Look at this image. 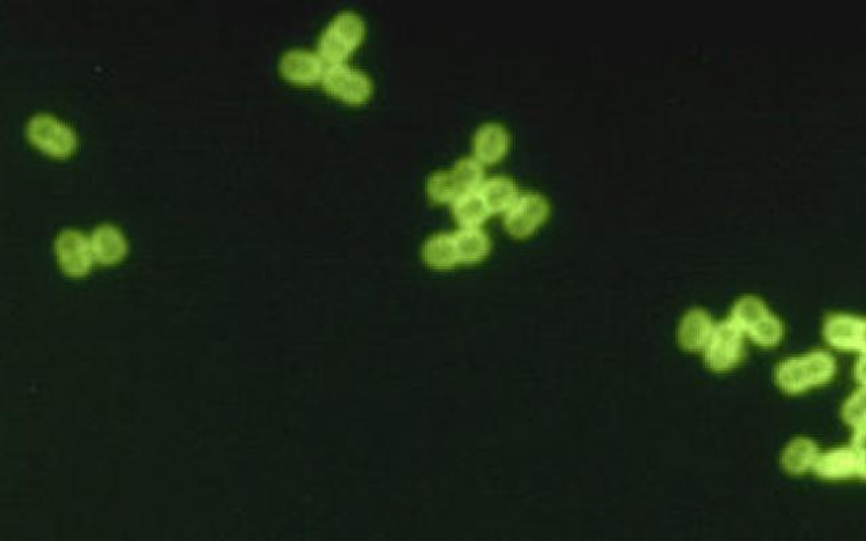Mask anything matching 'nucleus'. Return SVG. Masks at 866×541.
Listing matches in <instances>:
<instances>
[{"mask_svg": "<svg viewBox=\"0 0 866 541\" xmlns=\"http://www.w3.org/2000/svg\"><path fill=\"white\" fill-rule=\"evenodd\" d=\"M819 456V445L807 437H797L785 447L781 463L784 470L792 475H804L814 468Z\"/></svg>", "mask_w": 866, "mask_h": 541, "instance_id": "dca6fc26", "label": "nucleus"}, {"mask_svg": "<svg viewBox=\"0 0 866 541\" xmlns=\"http://www.w3.org/2000/svg\"><path fill=\"white\" fill-rule=\"evenodd\" d=\"M473 145L478 160L493 164L507 155L511 134L498 122H485L475 130Z\"/></svg>", "mask_w": 866, "mask_h": 541, "instance_id": "f8f14e48", "label": "nucleus"}, {"mask_svg": "<svg viewBox=\"0 0 866 541\" xmlns=\"http://www.w3.org/2000/svg\"><path fill=\"white\" fill-rule=\"evenodd\" d=\"M429 197L435 202L446 203L454 201L461 194L451 170L433 172L427 183Z\"/></svg>", "mask_w": 866, "mask_h": 541, "instance_id": "412c9836", "label": "nucleus"}, {"mask_svg": "<svg viewBox=\"0 0 866 541\" xmlns=\"http://www.w3.org/2000/svg\"><path fill=\"white\" fill-rule=\"evenodd\" d=\"M57 259L68 274L80 276L87 274L95 260L90 239L76 229H65L56 239Z\"/></svg>", "mask_w": 866, "mask_h": 541, "instance_id": "1a4fd4ad", "label": "nucleus"}, {"mask_svg": "<svg viewBox=\"0 0 866 541\" xmlns=\"http://www.w3.org/2000/svg\"><path fill=\"white\" fill-rule=\"evenodd\" d=\"M425 262L438 270H448L459 262L457 244L454 233L442 232L433 234L425 241L423 247Z\"/></svg>", "mask_w": 866, "mask_h": 541, "instance_id": "a211bd4d", "label": "nucleus"}, {"mask_svg": "<svg viewBox=\"0 0 866 541\" xmlns=\"http://www.w3.org/2000/svg\"><path fill=\"white\" fill-rule=\"evenodd\" d=\"M731 320L754 343L772 348L784 339L783 321L770 312L766 303L756 295H743L731 310Z\"/></svg>", "mask_w": 866, "mask_h": 541, "instance_id": "f03ea898", "label": "nucleus"}, {"mask_svg": "<svg viewBox=\"0 0 866 541\" xmlns=\"http://www.w3.org/2000/svg\"><path fill=\"white\" fill-rule=\"evenodd\" d=\"M714 325L711 314L707 310L699 308L689 310L678 326V344L684 351H703Z\"/></svg>", "mask_w": 866, "mask_h": 541, "instance_id": "ddd939ff", "label": "nucleus"}, {"mask_svg": "<svg viewBox=\"0 0 866 541\" xmlns=\"http://www.w3.org/2000/svg\"><path fill=\"white\" fill-rule=\"evenodd\" d=\"M452 213L462 226H480L488 220L492 211L482 198L480 191L471 190L459 194L452 203Z\"/></svg>", "mask_w": 866, "mask_h": 541, "instance_id": "6ab92c4d", "label": "nucleus"}, {"mask_svg": "<svg viewBox=\"0 0 866 541\" xmlns=\"http://www.w3.org/2000/svg\"><path fill=\"white\" fill-rule=\"evenodd\" d=\"M26 132L34 145L53 156L70 155L78 143L74 129L52 114H34Z\"/></svg>", "mask_w": 866, "mask_h": 541, "instance_id": "39448f33", "label": "nucleus"}, {"mask_svg": "<svg viewBox=\"0 0 866 541\" xmlns=\"http://www.w3.org/2000/svg\"><path fill=\"white\" fill-rule=\"evenodd\" d=\"M842 418L843 421L846 422V424L854 428V432L865 431L864 387H861V389L856 391V393H854L852 397L846 399V402L845 404H843L842 408Z\"/></svg>", "mask_w": 866, "mask_h": 541, "instance_id": "4be33fe9", "label": "nucleus"}, {"mask_svg": "<svg viewBox=\"0 0 866 541\" xmlns=\"http://www.w3.org/2000/svg\"><path fill=\"white\" fill-rule=\"evenodd\" d=\"M478 191L492 213L507 211L519 195V188H517L515 180L505 175L490 176L481 183Z\"/></svg>", "mask_w": 866, "mask_h": 541, "instance_id": "f3484780", "label": "nucleus"}, {"mask_svg": "<svg viewBox=\"0 0 866 541\" xmlns=\"http://www.w3.org/2000/svg\"><path fill=\"white\" fill-rule=\"evenodd\" d=\"M743 332L731 318L714 325L704 347V362L712 371L726 372L741 363Z\"/></svg>", "mask_w": 866, "mask_h": 541, "instance_id": "20e7f679", "label": "nucleus"}, {"mask_svg": "<svg viewBox=\"0 0 866 541\" xmlns=\"http://www.w3.org/2000/svg\"><path fill=\"white\" fill-rule=\"evenodd\" d=\"M459 262L478 263L489 255L492 248L489 234L480 226H462L454 233Z\"/></svg>", "mask_w": 866, "mask_h": 541, "instance_id": "2eb2a0df", "label": "nucleus"}, {"mask_svg": "<svg viewBox=\"0 0 866 541\" xmlns=\"http://www.w3.org/2000/svg\"><path fill=\"white\" fill-rule=\"evenodd\" d=\"M837 374V360L823 349L781 362L774 371V381L784 393H806L814 387L825 386Z\"/></svg>", "mask_w": 866, "mask_h": 541, "instance_id": "f257e3e1", "label": "nucleus"}, {"mask_svg": "<svg viewBox=\"0 0 866 541\" xmlns=\"http://www.w3.org/2000/svg\"><path fill=\"white\" fill-rule=\"evenodd\" d=\"M321 79L327 91L350 103H362L373 92L370 76L347 63L329 65Z\"/></svg>", "mask_w": 866, "mask_h": 541, "instance_id": "0eeeda50", "label": "nucleus"}, {"mask_svg": "<svg viewBox=\"0 0 866 541\" xmlns=\"http://www.w3.org/2000/svg\"><path fill=\"white\" fill-rule=\"evenodd\" d=\"M279 67L282 74L294 83H314L323 78L324 74L323 59L309 49H289L283 53Z\"/></svg>", "mask_w": 866, "mask_h": 541, "instance_id": "9b49d317", "label": "nucleus"}, {"mask_svg": "<svg viewBox=\"0 0 866 541\" xmlns=\"http://www.w3.org/2000/svg\"><path fill=\"white\" fill-rule=\"evenodd\" d=\"M90 243L95 259L105 264L118 262L128 249L124 233L111 224L97 226L91 233Z\"/></svg>", "mask_w": 866, "mask_h": 541, "instance_id": "4468645a", "label": "nucleus"}, {"mask_svg": "<svg viewBox=\"0 0 866 541\" xmlns=\"http://www.w3.org/2000/svg\"><path fill=\"white\" fill-rule=\"evenodd\" d=\"M549 213L550 203L543 194L524 191L505 211L504 225L512 236L527 237L546 221Z\"/></svg>", "mask_w": 866, "mask_h": 541, "instance_id": "423d86ee", "label": "nucleus"}, {"mask_svg": "<svg viewBox=\"0 0 866 541\" xmlns=\"http://www.w3.org/2000/svg\"><path fill=\"white\" fill-rule=\"evenodd\" d=\"M451 172L461 194L466 193V191L478 190L485 178V168L477 157H462L454 164Z\"/></svg>", "mask_w": 866, "mask_h": 541, "instance_id": "aec40b11", "label": "nucleus"}, {"mask_svg": "<svg viewBox=\"0 0 866 541\" xmlns=\"http://www.w3.org/2000/svg\"><path fill=\"white\" fill-rule=\"evenodd\" d=\"M812 471L826 481H846L865 477V451L839 447L819 454Z\"/></svg>", "mask_w": 866, "mask_h": 541, "instance_id": "6e6552de", "label": "nucleus"}, {"mask_svg": "<svg viewBox=\"0 0 866 541\" xmlns=\"http://www.w3.org/2000/svg\"><path fill=\"white\" fill-rule=\"evenodd\" d=\"M823 336L827 344L846 352H865V321L848 313H834L826 318Z\"/></svg>", "mask_w": 866, "mask_h": 541, "instance_id": "9d476101", "label": "nucleus"}, {"mask_svg": "<svg viewBox=\"0 0 866 541\" xmlns=\"http://www.w3.org/2000/svg\"><path fill=\"white\" fill-rule=\"evenodd\" d=\"M366 33V23L352 10L340 11L328 23L318 40L321 59L331 64L344 63L354 49L358 48Z\"/></svg>", "mask_w": 866, "mask_h": 541, "instance_id": "7ed1b4c3", "label": "nucleus"}]
</instances>
